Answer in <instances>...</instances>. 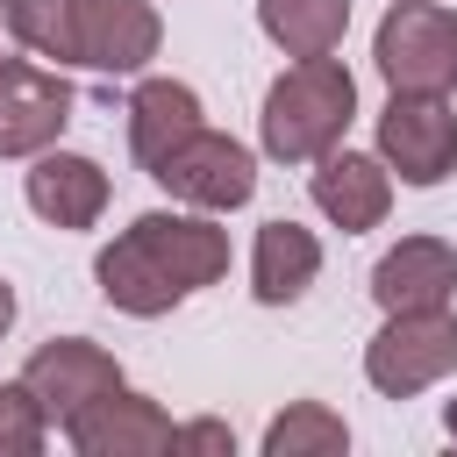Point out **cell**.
Here are the masks:
<instances>
[{"label":"cell","mask_w":457,"mask_h":457,"mask_svg":"<svg viewBox=\"0 0 457 457\" xmlns=\"http://www.w3.org/2000/svg\"><path fill=\"white\" fill-rule=\"evenodd\" d=\"M228 271V228H214L200 207L193 214H136L100 257H93V278H100V300L121 307V314H171L179 300H193L200 286H214Z\"/></svg>","instance_id":"cell-1"},{"label":"cell","mask_w":457,"mask_h":457,"mask_svg":"<svg viewBox=\"0 0 457 457\" xmlns=\"http://www.w3.org/2000/svg\"><path fill=\"white\" fill-rule=\"evenodd\" d=\"M7 36L50 64L86 71H143L164 43L150 0H7Z\"/></svg>","instance_id":"cell-2"},{"label":"cell","mask_w":457,"mask_h":457,"mask_svg":"<svg viewBox=\"0 0 457 457\" xmlns=\"http://www.w3.org/2000/svg\"><path fill=\"white\" fill-rule=\"evenodd\" d=\"M357 114V79L350 64L328 50V57H293L271 86H264V114H257V136H264V157L278 164H321L343 129Z\"/></svg>","instance_id":"cell-3"},{"label":"cell","mask_w":457,"mask_h":457,"mask_svg":"<svg viewBox=\"0 0 457 457\" xmlns=\"http://www.w3.org/2000/svg\"><path fill=\"white\" fill-rule=\"evenodd\" d=\"M371 64L393 93H457V14L436 0H393L371 36Z\"/></svg>","instance_id":"cell-4"},{"label":"cell","mask_w":457,"mask_h":457,"mask_svg":"<svg viewBox=\"0 0 457 457\" xmlns=\"http://www.w3.org/2000/svg\"><path fill=\"white\" fill-rule=\"evenodd\" d=\"M457 371V314L450 307H393L386 328L364 343V378L386 400H414Z\"/></svg>","instance_id":"cell-5"},{"label":"cell","mask_w":457,"mask_h":457,"mask_svg":"<svg viewBox=\"0 0 457 457\" xmlns=\"http://www.w3.org/2000/svg\"><path fill=\"white\" fill-rule=\"evenodd\" d=\"M150 179H157L171 200L200 207V214H228V207H243V200L257 193V157H250L236 136H221V129H193Z\"/></svg>","instance_id":"cell-6"},{"label":"cell","mask_w":457,"mask_h":457,"mask_svg":"<svg viewBox=\"0 0 457 457\" xmlns=\"http://www.w3.org/2000/svg\"><path fill=\"white\" fill-rule=\"evenodd\" d=\"M378 157L407 186H443L457 171V114L436 93H393L378 114Z\"/></svg>","instance_id":"cell-7"},{"label":"cell","mask_w":457,"mask_h":457,"mask_svg":"<svg viewBox=\"0 0 457 457\" xmlns=\"http://www.w3.org/2000/svg\"><path fill=\"white\" fill-rule=\"evenodd\" d=\"M71 121V86L29 57H0V157H43Z\"/></svg>","instance_id":"cell-8"},{"label":"cell","mask_w":457,"mask_h":457,"mask_svg":"<svg viewBox=\"0 0 457 457\" xmlns=\"http://www.w3.org/2000/svg\"><path fill=\"white\" fill-rule=\"evenodd\" d=\"M29 393L43 400V414L57 421V428H71L100 393H114L121 386V364L100 350V343H86V336H50L36 357H29Z\"/></svg>","instance_id":"cell-9"},{"label":"cell","mask_w":457,"mask_h":457,"mask_svg":"<svg viewBox=\"0 0 457 457\" xmlns=\"http://www.w3.org/2000/svg\"><path fill=\"white\" fill-rule=\"evenodd\" d=\"M71 450L79 457H157V450H171V436H179V421L157 407V400H143V393H129V386H114V393H100L71 428Z\"/></svg>","instance_id":"cell-10"},{"label":"cell","mask_w":457,"mask_h":457,"mask_svg":"<svg viewBox=\"0 0 457 457\" xmlns=\"http://www.w3.org/2000/svg\"><path fill=\"white\" fill-rule=\"evenodd\" d=\"M307 193H314V207L343 228V236H357V228H378L386 221V207H393V171H386V157H364V150H328L321 157V171L307 179Z\"/></svg>","instance_id":"cell-11"},{"label":"cell","mask_w":457,"mask_h":457,"mask_svg":"<svg viewBox=\"0 0 457 457\" xmlns=\"http://www.w3.org/2000/svg\"><path fill=\"white\" fill-rule=\"evenodd\" d=\"M457 293V250L443 236H400L378 264H371V300L393 307H450Z\"/></svg>","instance_id":"cell-12"},{"label":"cell","mask_w":457,"mask_h":457,"mask_svg":"<svg viewBox=\"0 0 457 457\" xmlns=\"http://www.w3.org/2000/svg\"><path fill=\"white\" fill-rule=\"evenodd\" d=\"M21 193L50 228H93L100 207H107V171L93 157H79V150H43Z\"/></svg>","instance_id":"cell-13"},{"label":"cell","mask_w":457,"mask_h":457,"mask_svg":"<svg viewBox=\"0 0 457 457\" xmlns=\"http://www.w3.org/2000/svg\"><path fill=\"white\" fill-rule=\"evenodd\" d=\"M193 129H207V121H200V93L186 79H143L136 86V100H129V150H136L143 171H157Z\"/></svg>","instance_id":"cell-14"},{"label":"cell","mask_w":457,"mask_h":457,"mask_svg":"<svg viewBox=\"0 0 457 457\" xmlns=\"http://www.w3.org/2000/svg\"><path fill=\"white\" fill-rule=\"evenodd\" d=\"M314 271H321V243H314V228H300V221H264L257 228V250H250V293L264 300V307H293L307 286H314Z\"/></svg>","instance_id":"cell-15"},{"label":"cell","mask_w":457,"mask_h":457,"mask_svg":"<svg viewBox=\"0 0 457 457\" xmlns=\"http://www.w3.org/2000/svg\"><path fill=\"white\" fill-rule=\"evenodd\" d=\"M257 29L286 57H328V50H343L350 0H257Z\"/></svg>","instance_id":"cell-16"},{"label":"cell","mask_w":457,"mask_h":457,"mask_svg":"<svg viewBox=\"0 0 457 457\" xmlns=\"http://www.w3.org/2000/svg\"><path fill=\"white\" fill-rule=\"evenodd\" d=\"M350 450V428L343 414H328L321 400H293L271 428H264V457H336Z\"/></svg>","instance_id":"cell-17"},{"label":"cell","mask_w":457,"mask_h":457,"mask_svg":"<svg viewBox=\"0 0 457 457\" xmlns=\"http://www.w3.org/2000/svg\"><path fill=\"white\" fill-rule=\"evenodd\" d=\"M43 436H50V414L29 393V378H14V386L0 378V457H36Z\"/></svg>","instance_id":"cell-18"},{"label":"cell","mask_w":457,"mask_h":457,"mask_svg":"<svg viewBox=\"0 0 457 457\" xmlns=\"http://www.w3.org/2000/svg\"><path fill=\"white\" fill-rule=\"evenodd\" d=\"M171 450H236V436H228L221 421H193V428L171 436Z\"/></svg>","instance_id":"cell-19"},{"label":"cell","mask_w":457,"mask_h":457,"mask_svg":"<svg viewBox=\"0 0 457 457\" xmlns=\"http://www.w3.org/2000/svg\"><path fill=\"white\" fill-rule=\"evenodd\" d=\"M7 328H14V286L0 278V336H7Z\"/></svg>","instance_id":"cell-20"},{"label":"cell","mask_w":457,"mask_h":457,"mask_svg":"<svg viewBox=\"0 0 457 457\" xmlns=\"http://www.w3.org/2000/svg\"><path fill=\"white\" fill-rule=\"evenodd\" d=\"M0 36H7V7H0Z\"/></svg>","instance_id":"cell-21"}]
</instances>
